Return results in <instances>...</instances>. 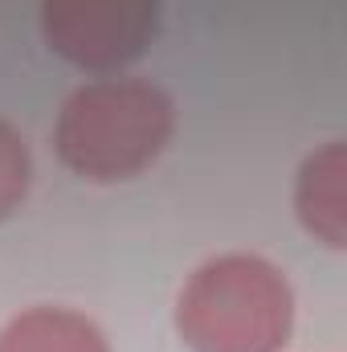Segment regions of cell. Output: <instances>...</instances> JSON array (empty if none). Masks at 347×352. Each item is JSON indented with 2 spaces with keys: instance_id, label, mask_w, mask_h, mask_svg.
<instances>
[{
  "instance_id": "3",
  "label": "cell",
  "mask_w": 347,
  "mask_h": 352,
  "mask_svg": "<svg viewBox=\"0 0 347 352\" xmlns=\"http://www.w3.org/2000/svg\"><path fill=\"white\" fill-rule=\"evenodd\" d=\"M41 33L90 74L131 66L160 33V0H41Z\"/></svg>"
},
{
  "instance_id": "6",
  "label": "cell",
  "mask_w": 347,
  "mask_h": 352,
  "mask_svg": "<svg viewBox=\"0 0 347 352\" xmlns=\"http://www.w3.org/2000/svg\"><path fill=\"white\" fill-rule=\"evenodd\" d=\"M29 180H33L29 148H25L21 131H16L8 119H0V221H8V217L25 205Z\"/></svg>"
},
{
  "instance_id": "2",
  "label": "cell",
  "mask_w": 347,
  "mask_h": 352,
  "mask_svg": "<svg viewBox=\"0 0 347 352\" xmlns=\"http://www.w3.org/2000/svg\"><path fill=\"white\" fill-rule=\"evenodd\" d=\"M176 332L192 352H282L294 332V291L261 254H217L188 274Z\"/></svg>"
},
{
  "instance_id": "4",
  "label": "cell",
  "mask_w": 347,
  "mask_h": 352,
  "mask_svg": "<svg viewBox=\"0 0 347 352\" xmlns=\"http://www.w3.org/2000/svg\"><path fill=\"white\" fill-rule=\"evenodd\" d=\"M294 213L315 242L331 250L347 246V148L339 140L302 160L294 180Z\"/></svg>"
},
{
  "instance_id": "5",
  "label": "cell",
  "mask_w": 347,
  "mask_h": 352,
  "mask_svg": "<svg viewBox=\"0 0 347 352\" xmlns=\"http://www.w3.org/2000/svg\"><path fill=\"white\" fill-rule=\"evenodd\" d=\"M0 352H110V344L82 311L29 307L0 328Z\"/></svg>"
},
{
  "instance_id": "1",
  "label": "cell",
  "mask_w": 347,
  "mask_h": 352,
  "mask_svg": "<svg viewBox=\"0 0 347 352\" xmlns=\"http://www.w3.org/2000/svg\"><path fill=\"white\" fill-rule=\"evenodd\" d=\"M176 131L168 90L139 78H98L78 87L58 111L53 152L90 184H119L147 173Z\"/></svg>"
}]
</instances>
